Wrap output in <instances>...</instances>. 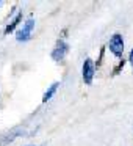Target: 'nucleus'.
<instances>
[{
    "label": "nucleus",
    "mask_w": 133,
    "mask_h": 146,
    "mask_svg": "<svg viewBox=\"0 0 133 146\" xmlns=\"http://www.w3.org/2000/svg\"><path fill=\"white\" fill-rule=\"evenodd\" d=\"M95 63L91 60V58H86L85 63H83V69H82V76H83V82L86 85H91L92 80H94V74H95Z\"/></svg>",
    "instance_id": "f257e3e1"
},
{
    "label": "nucleus",
    "mask_w": 133,
    "mask_h": 146,
    "mask_svg": "<svg viewBox=\"0 0 133 146\" xmlns=\"http://www.w3.org/2000/svg\"><path fill=\"white\" fill-rule=\"evenodd\" d=\"M108 47H110V50L113 52L117 58L122 57V54H124V38H122V35L114 33L110 38V41H108Z\"/></svg>",
    "instance_id": "f03ea898"
},
{
    "label": "nucleus",
    "mask_w": 133,
    "mask_h": 146,
    "mask_svg": "<svg viewBox=\"0 0 133 146\" xmlns=\"http://www.w3.org/2000/svg\"><path fill=\"white\" fill-rule=\"evenodd\" d=\"M33 29H35V17H28V19L25 21V24H24V27L16 33V39L17 41H22V42L28 41L30 36H32Z\"/></svg>",
    "instance_id": "7ed1b4c3"
},
{
    "label": "nucleus",
    "mask_w": 133,
    "mask_h": 146,
    "mask_svg": "<svg viewBox=\"0 0 133 146\" xmlns=\"http://www.w3.org/2000/svg\"><path fill=\"white\" fill-rule=\"evenodd\" d=\"M67 52H69V44H67L66 41H63V39H58L57 46L53 47V50H52V54H50L52 60L53 61H63Z\"/></svg>",
    "instance_id": "20e7f679"
},
{
    "label": "nucleus",
    "mask_w": 133,
    "mask_h": 146,
    "mask_svg": "<svg viewBox=\"0 0 133 146\" xmlns=\"http://www.w3.org/2000/svg\"><path fill=\"white\" fill-rule=\"evenodd\" d=\"M20 21H22V11H19V13H17L16 16L13 17V21H11V22L7 25V29H5V35H10V33H13L14 30H16V27L19 25Z\"/></svg>",
    "instance_id": "39448f33"
},
{
    "label": "nucleus",
    "mask_w": 133,
    "mask_h": 146,
    "mask_svg": "<svg viewBox=\"0 0 133 146\" xmlns=\"http://www.w3.org/2000/svg\"><path fill=\"white\" fill-rule=\"evenodd\" d=\"M58 86H60V82H55V83H52V85H50V88H49L47 91L44 93V96H42V104H45L47 101H50V99H52V96H53L55 93H57Z\"/></svg>",
    "instance_id": "423d86ee"
},
{
    "label": "nucleus",
    "mask_w": 133,
    "mask_h": 146,
    "mask_svg": "<svg viewBox=\"0 0 133 146\" xmlns=\"http://www.w3.org/2000/svg\"><path fill=\"white\" fill-rule=\"evenodd\" d=\"M20 130L19 129H16V130H11V132H8L7 135H3L2 138H0V145H7V143H10V141H13L14 138H16L17 135H20Z\"/></svg>",
    "instance_id": "0eeeda50"
},
{
    "label": "nucleus",
    "mask_w": 133,
    "mask_h": 146,
    "mask_svg": "<svg viewBox=\"0 0 133 146\" xmlns=\"http://www.w3.org/2000/svg\"><path fill=\"white\" fill-rule=\"evenodd\" d=\"M124 64H125V60H124V58H122V60H120L119 63H117L116 66H114V69H113V72H111V74H113V76H117V74H119L120 71H122Z\"/></svg>",
    "instance_id": "6e6552de"
},
{
    "label": "nucleus",
    "mask_w": 133,
    "mask_h": 146,
    "mask_svg": "<svg viewBox=\"0 0 133 146\" xmlns=\"http://www.w3.org/2000/svg\"><path fill=\"white\" fill-rule=\"evenodd\" d=\"M128 61H130V64L133 66V49L130 50V55H128Z\"/></svg>",
    "instance_id": "1a4fd4ad"
},
{
    "label": "nucleus",
    "mask_w": 133,
    "mask_h": 146,
    "mask_svg": "<svg viewBox=\"0 0 133 146\" xmlns=\"http://www.w3.org/2000/svg\"><path fill=\"white\" fill-rule=\"evenodd\" d=\"M27 146H35V145H27Z\"/></svg>",
    "instance_id": "9d476101"
}]
</instances>
